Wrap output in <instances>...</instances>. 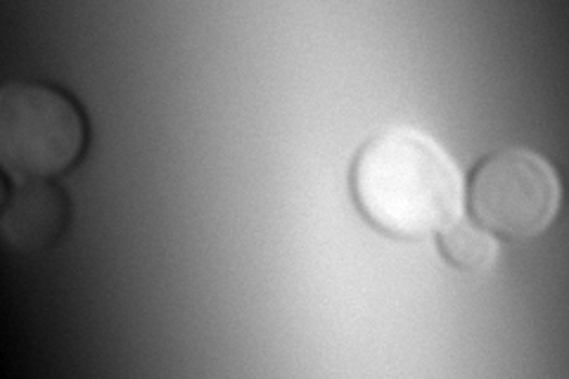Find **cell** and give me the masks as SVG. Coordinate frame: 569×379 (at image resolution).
<instances>
[{
  "instance_id": "obj_1",
  "label": "cell",
  "mask_w": 569,
  "mask_h": 379,
  "mask_svg": "<svg viewBox=\"0 0 569 379\" xmlns=\"http://www.w3.org/2000/svg\"><path fill=\"white\" fill-rule=\"evenodd\" d=\"M353 202L397 240H425L462 216L466 183L456 159L416 129L370 138L351 167Z\"/></svg>"
},
{
  "instance_id": "obj_2",
  "label": "cell",
  "mask_w": 569,
  "mask_h": 379,
  "mask_svg": "<svg viewBox=\"0 0 569 379\" xmlns=\"http://www.w3.org/2000/svg\"><path fill=\"white\" fill-rule=\"evenodd\" d=\"M91 129L81 102L43 81H10L0 90V161L17 180L69 173L88 150Z\"/></svg>"
},
{
  "instance_id": "obj_3",
  "label": "cell",
  "mask_w": 569,
  "mask_h": 379,
  "mask_svg": "<svg viewBox=\"0 0 569 379\" xmlns=\"http://www.w3.org/2000/svg\"><path fill=\"white\" fill-rule=\"evenodd\" d=\"M472 221L493 238L527 242L556 223L560 178L539 152L501 150L475 167L466 190Z\"/></svg>"
},
{
  "instance_id": "obj_4",
  "label": "cell",
  "mask_w": 569,
  "mask_h": 379,
  "mask_svg": "<svg viewBox=\"0 0 569 379\" xmlns=\"http://www.w3.org/2000/svg\"><path fill=\"white\" fill-rule=\"evenodd\" d=\"M71 219L67 192L52 180H17L8 176L0 232L12 251L36 255L56 245Z\"/></svg>"
},
{
  "instance_id": "obj_5",
  "label": "cell",
  "mask_w": 569,
  "mask_h": 379,
  "mask_svg": "<svg viewBox=\"0 0 569 379\" xmlns=\"http://www.w3.org/2000/svg\"><path fill=\"white\" fill-rule=\"evenodd\" d=\"M439 251L453 268L466 273H482L498 259V240L472 219L460 216L439 232Z\"/></svg>"
}]
</instances>
